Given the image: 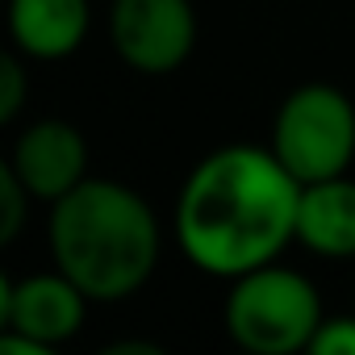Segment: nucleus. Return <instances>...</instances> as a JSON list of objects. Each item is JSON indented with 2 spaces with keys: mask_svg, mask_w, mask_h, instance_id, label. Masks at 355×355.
Returning <instances> with one entry per match:
<instances>
[{
  "mask_svg": "<svg viewBox=\"0 0 355 355\" xmlns=\"http://www.w3.org/2000/svg\"><path fill=\"white\" fill-rule=\"evenodd\" d=\"M301 184L272 146L230 142L197 159L175 197V247L218 280L276 263L297 243Z\"/></svg>",
  "mask_w": 355,
  "mask_h": 355,
  "instance_id": "nucleus-1",
  "label": "nucleus"
},
{
  "mask_svg": "<svg viewBox=\"0 0 355 355\" xmlns=\"http://www.w3.org/2000/svg\"><path fill=\"white\" fill-rule=\"evenodd\" d=\"M46 251L51 263L92 297V305H117L155 276L163 226L138 189L88 175L51 205Z\"/></svg>",
  "mask_w": 355,
  "mask_h": 355,
  "instance_id": "nucleus-2",
  "label": "nucleus"
},
{
  "mask_svg": "<svg viewBox=\"0 0 355 355\" xmlns=\"http://www.w3.org/2000/svg\"><path fill=\"white\" fill-rule=\"evenodd\" d=\"M322 297L309 276L297 268L263 263L230 280L222 322L234 347L251 355H293L309 351V338L322 326Z\"/></svg>",
  "mask_w": 355,
  "mask_h": 355,
  "instance_id": "nucleus-3",
  "label": "nucleus"
},
{
  "mask_svg": "<svg viewBox=\"0 0 355 355\" xmlns=\"http://www.w3.org/2000/svg\"><path fill=\"white\" fill-rule=\"evenodd\" d=\"M268 146L297 175V184L347 175L355 163V101L326 80L297 84L276 109Z\"/></svg>",
  "mask_w": 355,
  "mask_h": 355,
  "instance_id": "nucleus-4",
  "label": "nucleus"
},
{
  "mask_svg": "<svg viewBox=\"0 0 355 355\" xmlns=\"http://www.w3.org/2000/svg\"><path fill=\"white\" fill-rule=\"evenodd\" d=\"M92 297L63 276L55 263L51 272H30L21 280L0 284V351L5 355H51L55 347L71 343L84 330Z\"/></svg>",
  "mask_w": 355,
  "mask_h": 355,
  "instance_id": "nucleus-5",
  "label": "nucleus"
},
{
  "mask_svg": "<svg viewBox=\"0 0 355 355\" xmlns=\"http://www.w3.org/2000/svg\"><path fill=\"white\" fill-rule=\"evenodd\" d=\"M113 55L138 76H171L197 51L193 0H109Z\"/></svg>",
  "mask_w": 355,
  "mask_h": 355,
  "instance_id": "nucleus-6",
  "label": "nucleus"
},
{
  "mask_svg": "<svg viewBox=\"0 0 355 355\" xmlns=\"http://www.w3.org/2000/svg\"><path fill=\"white\" fill-rule=\"evenodd\" d=\"M9 167L38 205H55L59 197L88 180V142L71 121L38 117L21 125V134L13 138Z\"/></svg>",
  "mask_w": 355,
  "mask_h": 355,
  "instance_id": "nucleus-7",
  "label": "nucleus"
},
{
  "mask_svg": "<svg viewBox=\"0 0 355 355\" xmlns=\"http://www.w3.org/2000/svg\"><path fill=\"white\" fill-rule=\"evenodd\" d=\"M92 30V0H9V38L34 63L71 59Z\"/></svg>",
  "mask_w": 355,
  "mask_h": 355,
  "instance_id": "nucleus-8",
  "label": "nucleus"
},
{
  "mask_svg": "<svg viewBox=\"0 0 355 355\" xmlns=\"http://www.w3.org/2000/svg\"><path fill=\"white\" fill-rule=\"evenodd\" d=\"M297 247H305L318 259H355V180L351 175L301 184Z\"/></svg>",
  "mask_w": 355,
  "mask_h": 355,
  "instance_id": "nucleus-9",
  "label": "nucleus"
},
{
  "mask_svg": "<svg viewBox=\"0 0 355 355\" xmlns=\"http://www.w3.org/2000/svg\"><path fill=\"white\" fill-rule=\"evenodd\" d=\"M30 205H38V201L30 197V189L17 180L13 167L5 163V167H0V243H13L21 234Z\"/></svg>",
  "mask_w": 355,
  "mask_h": 355,
  "instance_id": "nucleus-10",
  "label": "nucleus"
},
{
  "mask_svg": "<svg viewBox=\"0 0 355 355\" xmlns=\"http://www.w3.org/2000/svg\"><path fill=\"white\" fill-rule=\"evenodd\" d=\"M313 355H355V313H338V318H322L318 334L309 338Z\"/></svg>",
  "mask_w": 355,
  "mask_h": 355,
  "instance_id": "nucleus-11",
  "label": "nucleus"
},
{
  "mask_svg": "<svg viewBox=\"0 0 355 355\" xmlns=\"http://www.w3.org/2000/svg\"><path fill=\"white\" fill-rule=\"evenodd\" d=\"M26 55L13 51L5 55V71H0V121H17V113L26 109Z\"/></svg>",
  "mask_w": 355,
  "mask_h": 355,
  "instance_id": "nucleus-12",
  "label": "nucleus"
},
{
  "mask_svg": "<svg viewBox=\"0 0 355 355\" xmlns=\"http://www.w3.org/2000/svg\"><path fill=\"white\" fill-rule=\"evenodd\" d=\"M109 355H163V347H155V343H113Z\"/></svg>",
  "mask_w": 355,
  "mask_h": 355,
  "instance_id": "nucleus-13",
  "label": "nucleus"
}]
</instances>
